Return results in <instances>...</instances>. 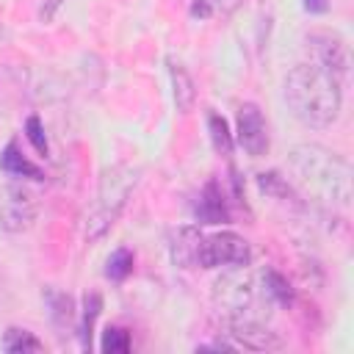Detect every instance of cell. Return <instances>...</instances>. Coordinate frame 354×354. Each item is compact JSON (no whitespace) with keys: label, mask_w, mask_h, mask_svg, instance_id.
<instances>
[{"label":"cell","mask_w":354,"mask_h":354,"mask_svg":"<svg viewBox=\"0 0 354 354\" xmlns=\"http://www.w3.org/2000/svg\"><path fill=\"white\" fill-rule=\"evenodd\" d=\"M196 216L205 221V224H218V221H227V207H224V199H221V191L216 183H207L202 196H199V207H196Z\"/></svg>","instance_id":"obj_12"},{"label":"cell","mask_w":354,"mask_h":354,"mask_svg":"<svg viewBox=\"0 0 354 354\" xmlns=\"http://www.w3.org/2000/svg\"><path fill=\"white\" fill-rule=\"evenodd\" d=\"M207 6H210V11L213 14H232L238 6H241V0H207Z\"/></svg>","instance_id":"obj_22"},{"label":"cell","mask_w":354,"mask_h":354,"mask_svg":"<svg viewBox=\"0 0 354 354\" xmlns=\"http://www.w3.org/2000/svg\"><path fill=\"white\" fill-rule=\"evenodd\" d=\"M307 41V53H310V64L321 66L324 72L335 75L340 83L348 75V47L346 41L332 33V30H313L304 36Z\"/></svg>","instance_id":"obj_7"},{"label":"cell","mask_w":354,"mask_h":354,"mask_svg":"<svg viewBox=\"0 0 354 354\" xmlns=\"http://www.w3.org/2000/svg\"><path fill=\"white\" fill-rule=\"evenodd\" d=\"M207 130H210L213 147H216L218 152L230 155V152H232V133H230L224 116H218V113H207Z\"/></svg>","instance_id":"obj_14"},{"label":"cell","mask_w":354,"mask_h":354,"mask_svg":"<svg viewBox=\"0 0 354 354\" xmlns=\"http://www.w3.org/2000/svg\"><path fill=\"white\" fill-rule=\"evenodd\" d=\"M100 348H102L105 354H124V351H130V335H127L122 326H108V329L102 332Z\"/></svg>","instance_id":"obj_17"},{"label":"cell","mask_w":354,"mask_h":354,"mask_svg":"<svg viewBox=\"0 0 354 354\" xmlns=\"http://www.w3.org/2000/svg\"><path fill=\"white\" fill-rule=\"evenodd\" d=\"M25 130H28V141L33 144V149L39 152V155H47V136H44V127H41V119L39 116H30L28 122H25Z\"/></svg>","instance_id":"obj_21"},{"label":"cell","mask_w":354,"mask_h":354,"mask_svg":"<svg viewBox=\"0 0 354 354\" xmlns=\"http://www.w3.org/2000/svg\"><path fill=\"white\" fill-rule=\"evenodd\" d=\"M235 141L249 152L252 158H260L268 152V124L254 102H243L235 116Z\"/></svg>","instance_id":"obj_8"},{"label":"cell","mask_w":354,"mask_h":354,"mask_svg":"<svg viewBox=\"0 0 354 354\" xmlns=\"http://www.w3.org/2000/svg\"><path fill=\"white\" fill-rule=\"evenodd\" d=\"M199 266L202 268H230V266H246L252 260V249L243 235L238 232H213L202 235L199 241Z\"/></svg>","instance_id":"obj_6"},{"label":"cell","mask_w":354,"mask_h":354,"mask_svg":"<svg viewBox=\"0 0 354 354\" xmlns=\"http://www.w3.org/2000/svg\"><path fill=\"white\" fill-rule=\"evenodd\" d=\"M102 310V299L100 293H88L83 299V326H80V335H83V346H91V332H94V321Z\"/></svg>","instance_id":"obj_16"},{"label":"cell","mask_w":354,"mask_h":354,"mask_svg":"<svg viewBox=\"0 0 354 354\" xmlns=\"http://www.w3.org/2000/svg\"><path fill=\"white\" fill-rule=\"evenodd\" d=\"M0 169H3L8 177H19V180H22V177H25V180H44V171L22 155V149L17 147V141H8V144L3 147V152H0Z\"/></svg>","instance_id":"obj_11"},{"label":"cell","mask_w":354,"mask_h":354,"mask_svg":"<svg viewBox=\"0 0 354 354\" xmlns=\"http://www.w3.org/2000/svg\"><path fill=\"white\" fill-rule=\"evenodd\" d=\"M304 8L313 11V14H321V11L329 8V3H326V0H304Z\"/></svg>","instance_id":"obj_23"},{"label":"cell","mask_w":354,"mask_h":354,"mask_svg":"<svg viewBox=\"0 0 354 354\" xmlns=\"http://www.w3.org/2000/svg\"><path fill=\"white\" fill-rule=\"evenodd\" d=\"M3 348L8 354H28V351H41L44 343L30 332V329H19V326H8L3 335Z\"/></svg>","instance_id":"obj_13"},{"label":"cell","mask_w":354,"mask_h":354,"mask_svg":"<svg viewBox=\"0 0 354 354\" xmlns=\"http://www.w3.org/2000/svg\"><path fill=\"white\" fill-rule=\"evenodd\" d=\"M39 216V199L22 183H3L0 185V230L6 232H25L33 227Z\"/></svg>","instance_id":"obj_5"},{"label":"cell","mask_w":354,"mask_h":354,"mask_svg":"<svg viewBox=\"0 0 354 354\" xmlns=\"http://www.w3.org/2000/svg\"><path fill=\"white\" fill-rule=\"evenodd\" d=\"M199 241L202 232L196 227H180L174 232V243H171V260L180 268H196L199 266Z\"/></svg>","instance_id":"obj_9"},{"label":"cell","mask_w":354,"mask_h":354,"mask_svg":"<svg viewBox=\"0 0 354 354\" xmlns=\"http://www.w3.org/2000/svg\"><path fill=\"white\" fill-rule=\"evenodd\" d=\"M266 274V285H268V293H271V299H274V304H290V299H293V293H290V285H288V279L282 277V274H277V271H263Z\"/></svg>","instance_id":"obj_19"},{"label":"cell","mask_w":354,"mask_h":354,"mask_svg":"<svg viewBox=\"0 0 354 354\" xmlns=\"http://www.w3.org/2000/svg\"><path fill=\"white\" fill-rule=\"evenodd\" d=\"M213 304L221 313L224 324L235 321H266L268 310L274 307V299L266 285V274L252 271L246 266H230L221 277L213 282Z\"/></svg>","instance_id":"obj_3"},{"label":"cell","mask_w":354,"mask_h":354,"mask_svg":"<svg viewBox=\"0 0 354 354\" xmlns=\"http://www.w3.org/2000/svg\"><path fill=\"white\" fill-rule=\"evenodd\" d=\"M257 185H260V191H266L268 196H277V199H288L293 191H290V185L285 183V177H279L277 171H263V174H257Z\"/></svg>","instance_id":"obj_18"},{"label":"cell","mask_w":354,"mask_h":354,"mask_svg":"<svg viewBox=\"0 0 354 354\" xmlns=\"http://www.w3.org/2000/svg\"><path fill=\"white\" fill-rule=\"evenodd\" d=\"M47 299H50V313H53V321L58 324V326H66L69 321H72V315H75V310H72V299L66 296V293H55V290H50L47 293Z\"/></svg>","instance_id":"obj_20"},{"label":"cell","mask_w":354,"mask_h":354,"mask_svg":"<svg viewBox=\"0 0 354 354\" xmlns=\"http://www.w3.org/2000/svg\"><path fill=\"white\" fill-rule=\"evenodd\" d=\"M136 183H138V169H133L130 163H116V166L102 171L94 205L86 210V218H83V238L88 243L100 241L116 224L119 213L124 210V205L136 188Z\"/></svg>","instance_id":"obj_4"},{"label":"cell","mask_w":354,"mask_h":354,"mask_svg":"<svg viewBox=\"0 0 354 354\" xmlns=\"http://www.w3.org/2000/svg\"><path fill=\"white\" fill-rule=\"evenodd\" d=\"M296 183L329 207L346 210L351 205V166L343 155L324 144H296L288 155Z\"/></svg>","instance_id":"obj_2"},{"label":"cell","mask_w":354,"mask_h":354,"mask_svg":"<svg viewBox=\"0 0 354 354\" xmlns=\"http://www.w3.org/2000/svg\"><path fill=\"white\" fill-rule=\"evenodd\" d=\"M6 39H8V30L0 25V44H6Z\"/></svg>","instance_id":"obj_24"},{"label":"cell","mask_w":354,"mask_h":354,"mask_svg":"<svg viewBox=\"0 0 354 354\" xmlns=\"http://www.w3.org/2000/svg\"><path fill=\"white\" fill-rule=\"evenodd\" d=\"M169 77H171V94H174V105L180 113H188L196 102V88H194V77L188 75V69L169 58Z\"/></svg>","instance_id":"obj_10"},{"label":"cell","mask_w":354,"mask_h":354,"mask_svg":"<svg viewBox=\"0 0 354 354\" xmlns=\"http://www.w3.org/2000/svg\"><path fill=\"white\" fill-rule=\"evenodd\" d=\"M282 97L293 119L313 130H324L335 124L340 116V105H343L340 80L310 61L296 64L285 75Z\"/></svg>","instance_id":"obj_1"},{"label":"cell","mask_w":354,"mask_h":354,"mask_svg":"<svg viewBox=\"0 0 354 354\" xmlns=\"http://www.w3.org/2000/svg\"><path fill=\"white\" fill-rule=\"evenodd\" d=\"M133 252L130 249H116L111 257H108V266H105V277L108 279H116V282H122L124 277H130V271H133Z\"/></svg>","instance_id":"obj_15"}]
</instances>
